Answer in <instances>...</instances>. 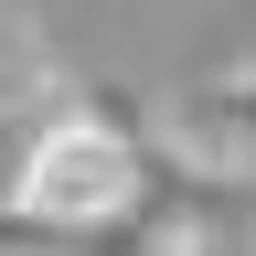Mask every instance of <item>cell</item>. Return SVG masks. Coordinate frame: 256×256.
Segmentation results:
<instances>
[{
  "label": "cell",
  "instance_id": "cell-3",
  "mask_svg": "<svg viewBox=\"0 0 256 256\" xmlns=\"http://www.w3.org/2000/svg\"><path fill=\"white\" fill-rule=\"evenodd\" d=\"M11 86H22V75L0 64V203H11V171H22V150H32V139H11Z\"/></svg>",
  "mask_w": 256,
  "mask_h": 256
},
{
  "label": "cell",
  "instance_id": "cell-1",
  "mask_svg": "<svg viewBox=\"0 0 256 256\" xmlns=\"http://www.w3.org/2000/svg\"><path fill=\"white\" fill-rule=\"evenodd\" d=\"M11 214L43 235H118L139 214V139L96 107H64L32 128L22 171H11Z\"/></svg>",
  "mask_w": 256,
  "mask_h": 256
},
{
  "label": "cell",
  "instance_id": "cell-4",
  "mask_svg": "<svg viewBox=\"0 0 256 256\" xmlns=\"http://www.w3.org/2000/svg\"><path fill=\"white\" fill-rule=\"evenodd\" d=\"M160 256H256V246H235V235H214V224H192V235H171Z\"/></svg>",
  "mask_w": 256,
  "mask_h": 256
},
{
  "label": "cell",
  "instance_id": "cell-2",
  "mask_svg": "<svg viewBox=\"0 0 256 256\" xmlns=\"http://www.w3.org/2000/svg\"><path fill=\"white\" fill-rule=\"evenodd\" d=\"M182 128L203 139V160H214V171H256V64L214 75V86L182 107Z\"/></svg>",
  "mask_w": 256,
  "mask_h": 256
}]
</instances>
